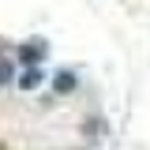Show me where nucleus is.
<instances>
[{"instance_id": "obj_1", "label": "nucleus", "mask_w": 150, "mask_h": 150, "mask_svg": "<svg viewBox=\"0 0 150 150\" xmlns=\"http://www.w3.org/2000/svg\"><path fill=\"white\" fill-rule=\"evenodd\" d=\"M45 49H49V45H45V38H34V41H23V45L15 49V60L23 64V68H38V64L45 60Z\"/></svg>"}, {"instance_id": "obj_2", "label": "nucleus", "mask_w": 150, "mask_h": 150, "mask_svg": "<svg viewBox=\"0 0 150 150\" xmlns=\"http://www.w3.org/2000/svg\"><path fill=\"white\" fill-rule=\"evenodd\" d=\"M53 83V94H60V98H68V94H75L79 90V75L75 71H68V68H60V71L49 79Z\"/></svg>"}, {"instance_id": "obj_3", "label": "nucleus", "mask_w": 150, "mask_h": 150, "mask_svg": "<svg viewBox=\"0 0 150 150\" xmlns=\"http://www.w3.org/2000/svg\"><path fill=\"white\" fill-rule=\"evenodd\" d=\"M19 68H23V64H19L11 53H4V56H0V86H4V90L19 83Z\"/></svg>"}, {"instance_id": "obj_4", "label": "nucleus", "mask_w": 150, "mask_h": 150, "mask_svg": "<svg viewBox=\"0 0 150 150\" xmlns=\"http://www.w3.org/2000/svg\"><path fill=\"white\" fill-rule=\"evenodd\" d=\"M41 83H45V75H41V68H23V71H19V90H38V86H41Z\"/></svg>"}]
</instances>
